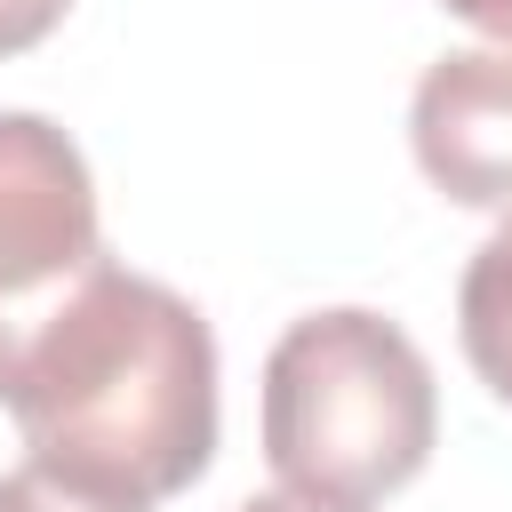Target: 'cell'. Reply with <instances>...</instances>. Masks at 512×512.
I'll use <instances>...</instances> for the list:
<instances>
[{
  "instance_id": "6da1fadb",
  "label": "cell",
  "mask_w": 512,
  "mask_h": 512,
  "mask_svg": "<svg viewBox=\"0 0 512 512\" xmlns=\"http://www.w3.org/2000/svg\"><path fill=\"white\" fill-rule=\"evenodd\" d=\"M0 408L24 464L152 512L216 456V336L192 296L104 256L8 360Z\"/></svg>"
},
{
  "instance_id": "7a4b0ae2",
  "label": "cell",
  "mask_w": 512,
  "mask_h": 512,
  "mask_svg": "<svg viewBox=\"0 0 512 512\" xmlns=\"http://www.w3.org/2000/svg\"><path fill=\"white\" fill-rule=\"evenodd\" d=\"M440 440V392L416 336L368 304H328L264 352V464L288 496L368 512L400 496Z\"/></svg>"
},
{
  "instance_id": "3957f363",
  "label": "cell",
  "mask_w": 512,
  "mask_h": 512,
  "mask_svg": "<svg viewBox=\"0 0 512 512\" xmlns=\"http://www.w3.org/2000/svg\"><path fill=\"white\" fill-rule=\"evenodd\" d=\"M96 264L104 224L88 152L48 112H0V376Z\"/></svg>"
},
{
  "instance_id": "277c9868",
  "label": "cell",
  "mask_w": 512,
  "mask_h": 512,
  "mask_svg": "<svg viewBox=\"0 0 512 512\" xmlns=\"http://www.w3.org/2000/svg\"><path fill=\"white\" fill-rule=\"evenodd\" d=\"M408 152L456 208L512 216V48H448L408 96Z\"/></svg>"
},
{
  "instance_id": "5b68a950",
  "label": "cell",
  "mask_w": 512,
  "mask_h": 512,
  "mask_svg": "<svg viewBox=\"0 0 512 512\" xmlns=\"http://www.w3.org/2000/svg\"><path fill=\"white\" fill-rule=\"evenodd\" d=\"M456 344H464L472 376L512 408V216L472 248V264L456 280Z\"/></svg>"
},
{
  "instance_id": "8992f818",
  "label": "cell",
  "mask_w": 512,
  "mask_h": 512,
  "mask_svg": "<svg viewBox=\"0 0 512 512\" xmlns=\"http://www.w3.org/2000/svg\"><path fill=\"white\" fill-rule=\"evenodd\" d=\"M0 512H144V504H112V496L72 488L40 464H16V472H0Z\"/></svg>"
},
{
  "instance_id": "52a82bcc",
  "label": "cell",
  "mask_w": 512,
  "mask_h": 512,
  "mask_svg": "<svg viewBox=\"0 0 512 512\" xmlns=\"http://www.w3.org/2000/svg\"><path fill=\"white\" fill-rule=\"evenodd\" d=\"M64 16H72V0H0V56L40 48V40H48Z\"/></svg>"
},
{
  "instance_id": "ba28073f",
  "label": "cell",
  "mask_w": 512,
  "mask_h": 512,
  "mask_svg": "<svg viewBox=\"0 0 512 512\" xmlns=\"http://www.w3.org/2000/svg\"><path fill=\"white\" fill-rule=\"evenodd\" d=\"M456 24H472V32H488V40H504L512 48V0H440Z\"/></svg>"
},
{
  "instance_id": "9c48e42d",
  "label": "cell",
  "mask_w": 512,
  "mask_h": 512,
  "mask_svg": "<svg viewBox=\"0 0 512 512\" xmlns=\"http://www.w3.org/2000/svg\"><path fill=\"white\" fill-rule=\"evenodd\" d=\"M232 512H344V504H312V496H248V504H232Z\"/></svg>"
}]
</instances>
